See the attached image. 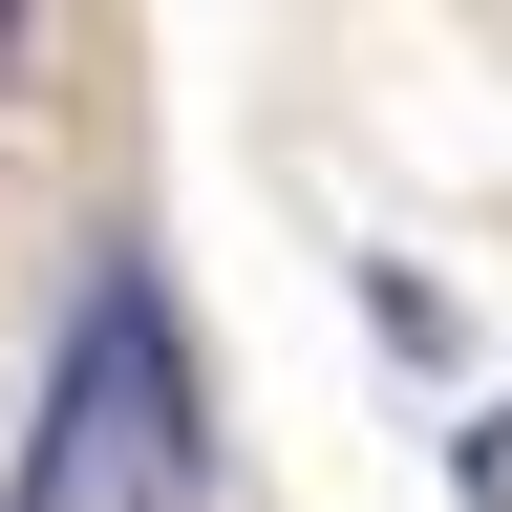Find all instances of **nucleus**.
<instances>
[{
  "mask_svg": "<svg viewBox=\"0 0 512 512\" xmlns=\"http://www.w3.org/2000/svg\"><path fill=\"white\" fill-rule=\"evenodd\" d=\"M448 491H470V512H512V406H491L470 448H448Z\"/></svg>",
  "mask_w": 512,
  "mask_h": 512,
  "instance_id": "obj_2",
  "label": "nucleus"
},
{
  "mask_svg": "<svg viewBox=\"0 0 512 512\" xmlns=\"http://www.w3.org/2000/svg\"><path fill=\"white\" fill-rule=\"evenodd\" d=\"M0 43H43V0H0Z\"/></svg>",
  "mask_w": 512,
  "mask_h": 512,
  "instance_id": "obj_3",
  "label": "nucleus"
},
{
  "mask_svg": "<svg viewBox=\"0 0 512 512\" xmlns=\"http://www.w3.org/2000/svg\"><path fill=\"white\" fill-rule=\"evenodd\" d=\"M214 427H192V342H171V278L150 256H86L64 299V363H43V448H22V512H192Z\"/></svg>",
  "mask_w": 512,
  "mask_h": 512,
  "instance_id": "obj_1",
  "label": "nucleus"
}]
</instances>
